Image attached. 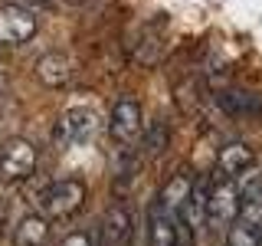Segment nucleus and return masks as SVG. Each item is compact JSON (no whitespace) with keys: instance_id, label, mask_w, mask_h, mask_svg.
I'll list each match as a JSON object with an SVG mask.
<instances>
[{"instance_id":"nucleus-18","label":"nucleus","mask_w":262,"mask_h":246,"mask_svg":"<svg viewBox=\"0 0 262 246\" xmlns=\"http://www.w3.org/2000/svg\"><path fill=\"white\" fill-rule=\"evenodd\" d=\"M4 92H7V79H4V72H0V98H4Z\"/></svg>"},{"instance_id":"nucleus-14","label":"nucleus","mask_w":262,"mask_h":246,"mask_svg":"<svg viewBox=\"0 0 262 246\" xmlns=\"http://www.w3.org/2000/svg\"><path fill=\"white\" fill-rule=\"evenodd\" d=\"M226 246H262V236L252 223L236 220V223L226 230Z\"/></svg>"},{"instance_id":"nucleus-12","label":"nucleus","mask_w":262,"mask_h":246,"mask_svg":"<svg viewBox=\"0 0 262 246\" xmlns=\"http://www.w3.org/2000/svg\"><path fill=\"white\" fill-rule=\"evenodd\" d=\"M49 236V220L43 213H27L13 233V246H43Z\"/></svg>"},{"instance_id":"nucleus-4","label":"nucleus","mask_w":262,"mask_h":246,"mask_svg":"<svg viewBox=\"0 0 262 246\" xmlns=\"http://www.w3.org/2000/svg\"><path fill=\"white\" fill-rule=\"evenodd\" d=\"M36 164H39V151L27 138H10V141L0 145V177L4 180H27L33 177Z\"/></svg>"},{"instance_id":"nucleus-15","label":"nucleus","mask_w":262,"mask_h":246,"mask_svg":"<svg viewBox=\"0 0 262 246\" xmlns=\"http://www.w3.org/2000/svg\"><path fill=\"white\" fill-rule=\"evenodd\" d=\"M167 138H170L167 125H164L161 118L151 121V125L144 128V148H147V154H161L164 148H167Z\"/></svg>"},{"instance_id":"nucleus-2","label":"nucleus","mask_w":262,"mask_h":246,"mask_svg":"<svg viewBox=\"0 0 262 246\" xmlns=\"http://www.w3.org/2000/svg\"><path fill=\"white\" fill-rule=\"evenodd\" d=\"M243 210V191L233 177H220L210 187V203H207V227L213 233H226L239 220Z\"/></svg>"},{"instance_id":"nucleus-6","label":"nucleus","mask_w":262,"mask_h":246,"mask_svg":"<svg viewBox=\"0 0 262 246\" xmlns=\"http://www.w3.org/2000/svg\"><path fill=\"white\" fill-rule=\"evenodd\" d=\"M39 20L30 7L7 4L0 7V46H23L36 36Z\"/></svg>"},{"instance_id":"nucleus-16","label":"nucleus","mask_w":262,"mask_h":246,"mask_svg":"<svg viewBox=\"0 0 262 246\" xmlns=\"http://www.w3.org/2000/svg\"><path fill=\"white\" fill-rule=\"evenodd\" d=\"M239 191H243V200L262 203V174H249L246 180H239Z\"/></svg>"},{"instance_id":"nucleus-3","label":"nucleus","mask_w":262,"mask_h":246,"mask_svg":"<svg viewBox=\"0 0 262 246\" xmlns=\"http://www.w3.org/2000/svg\"><path fill=\"white\" fill-rule=\"evenodd\" d=\"M108 135L115 145H135L144 135V115H141V102L131 95L115 98L112 112H108Z\"/></svg>"},{"instance_id":"nucleus-9","label":"nucleus","mask_w":262,"mask_h":246,"mask_svg":"<svg viewBox=\"0 0 262 246\" xmlns=\"http://www.w3.org/2000/svg\"><path fill=\"white\" fill-rule=\"evenodd\" d=\"M252 168H256V154H252L249 145L233 141V145L220 148V154H216V171H220V177L239 180L243 174H249Z\"/></svg>"},{"instance_id":"nucleus-5","label":"nucleus","mask_w":262,"mask_h":246,"mask_svg":"<svg viewBox=\"0 0 262 246\" xmlns=\"http://www.w3.org/2000/svg\"><path fill=\"white\" fill-rule=\"evenodd\" d=\"M190 233L193 230H187L177 213H170L161 200L151 203V210H147V243L151 246H184Z\"/></svg>"},{"instance_id":"nucleus-13","label":"nucleus","mask_w":262,"mask_h":246,"mask_svg":"<svg viewBox=\"0 0 262 246\" xmlns=\"http://www.w3.org/2000/svg\"><path fill=\"white\" fill-rule=\"evenodd\" d=\"M190 187H193V180L190 174H174L167 180V184L161 187V194H158V200L167 207L170 213H177L180 217V210H184V203H187V197H190Z\"/></svg>"},{"instance_id":"nucleus-10","label":"nucleus","mask_w":262,"mask_h":246,"mask_svg":"<svg viewBox=\"0 0 262 246\" xmlns=\"http://www.w3.org/2000/svg\"><path fill=\"white\" fill-rule=\"evenodd\" d=\"M33 72H36L39 86L62 89V86H69V82H72V59L66 53H46V56H39V59H36Z\"/></svg>"},{"instance_id":"nucleus-7","label":"nucleus","mask_w":262,"mask_h":246,"mask_svg":"<svg viewBox=\"0 0 262 246\" xmlns=\"http://www.w3.org/2000/svg\"><path fill=\"white\" fill-rule=\"evenodd\" d=\"M95 128H98L95 112H89V109H69V112H66L59 121H56L53 141H56V148L69 151V148H76V145L92 141Z\"/></svg>"},{"instance_id":"nucleus-11","label":"nucleus","mask_w":262,"mask_h":246,"mask_svg":"<svg viewBox=\"0 0 262 246\" xmlns=\"http://www.w3.org/2000/svg\"><path fill=\"white\" fill-rule=\"evenodd\" d=\"M216 105L226 115H236V118H249V115L262 112V98L256 92H239V89H229V92L216 95Z\"/></svg>"},{"instance_id":"nucleus-17","label":"nucleus","mask_w":262,"mask_h":246,"mask_svg":"<svg viewBox=\"0 0 262 246\" xmlns=\"http://www.w3.org/2000/svg\"><path fill=\"white\" fill-rule=\"evenodd\" d=\"M62 246H95V243H92V236H89V233L76 230V233H69V236L62 240Z\"/></svg>"},{"instance_id":"nucleus-8","label":"nucleus","mask_w":262,"mask_h":246,"mask_svg":"<svg viewBox=\"0 0 262 246\" xmlns=\"http://www.w3.org/2000/svg\"><path fill=\"white\" fill-rule=\"evenodd\" d=\"M131 230H135V217L125 203H112L102 217L98 227V246H125L131 240Z\"/></svg>"},{"instance_id":"nucleus-1","label":"nucleus","mask_w":262,"mask_h":246,"mask_svg":"<svg viewBox=\"0 0 262 246\" xmlns=\"http://www.w3.org/2000/svg\"><path fill=\"white\" fill-rule=\"evenodd\" d=\"M85 203V184L82 180H72V177H62V180H49L43 191L36 194V213L53 223V220H69L76 217Z\"/></svg>"}]
</instances>
